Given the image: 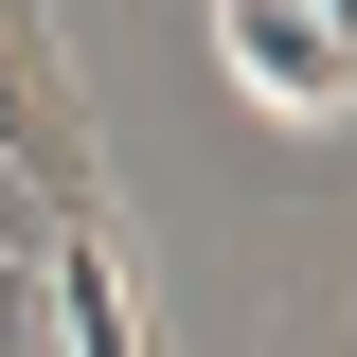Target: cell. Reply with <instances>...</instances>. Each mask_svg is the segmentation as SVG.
Returning a JSON list of instances; mask_svg holds the SVG:
<instances>
[{
  "label": "cell",
  "instance_id": "2",
  "mask_svg": "<svg viewBox=\"0 0 357 357\" xmlns=\"http://www.w3.org/2000/svg\"><path fill=\"white\" fill-rule=\"evenodd\" d=\"M304 18H321V36H340V54H357V0H304Z\"/></svg>",
  "mask_w": 357,
  "mask_h": 357
},
{
  "label": "cell",
  "instance_id": "1",
  "mask_svg": "<svg viewBox=\"0 0 357 357\" xmlns=\"http://www.w3.org/2000/svg\"><path fill=\"white\" fill-rule=\"evenodd\" d=\"M215 36H232V89L286 107V126H340V107H357V54L321 36L304 0H215Z\"/></svg>",
  "mask_w": 357,
  "mask_h": 357
}]
</instances>
